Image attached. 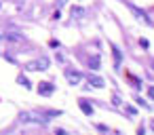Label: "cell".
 I'll return each mask as SVG.
<instances>
[{
    "instance_id": "obj_1",
    "label": "cell",
    "mask_w": 154,
    "mask_h": 135,
    "mask_svg": "<svg viewBox=\"0 0 154 135\" xmlns=\"http://www.w3.org/2000/svg\"><path fill=\"white\" fill-rule=\"evenodd\" d=\"M26 68H28L30 72H45V70H49V68H51V61H49L47 57H38V59L30 61Z\"/></svg>"
},
{
    "instance_id": "obj_2",
    "label": "cell",
    "mask_w": 154,
    "mask_h": 135,
    "mask_svg": "<svg viewBox=\"0 0 154 135\" xmlns=\"http://www.w3.org/2000/svg\"><path fill=\"white\" fill-rule=\"evenodd\" d=\"M82 78H85V76H82L80 72H76V70H70V68L66 70V80H68V84L76 87V84H80V82H82Z\"/></svg>"
},
{
    "instance_id": "obj_3",
    "label": "cell",
    "mask_w": 154,
    "mask_h": 135,
    "mask_svg": "<svg viewBox=\"0 0 154 135\" xmlns=\"http://www.w3.org/2000/svg\"><path fill=\"white\" fill-rule=\"evenodd\" d=\"M87 82L93 87V89H103L106 87V80L101 76H87Z\"/></svg>"
},
{
    "instance_id": "obj_4",
    "label": "cell",
    "mask_w": 154,
    "mask_h": 135,
    "mask_svg": "<svg viewBox=\"0 0 154 135\" xmlns=\"http://www.w3.org/2000/svg\"><path fill=\"white\" fill-rule=\"evenodd\" d=\"M53 91H55V87L51 82H40V87H38V93L40 95H51Z\"/></svg>"
},
{
    "instance_id": "obj_5",
    "label": "cell",
    "mask_w": 154,
    "mask_h": 135,
    "mask_svg": "<svg viewBox=\"0 0 154 135\" xmlns=\"http://www.w3.org/2000/svg\"><path fill=\"white\" fill-rule=\"evenodd\" d=\"M78 106H80V110H82L85 114H89V116L93 114V106H91L89 101H85V99H80V101H78Z\"/></svg>"
},
{
    "instance_id": "obj_6",
    "label": "cell",
    "mask_w": 154,
    "mask_h": 135,
    "mask_svg": "<svg viewBox=\"0 0 154 135\" xmlns=\"http://www.w3.org/2000/svg\"><path fill=\"white\" fill-rule=\"evenodd\" d=\"M82 15H85V11H82L80 7H74V9H72V17H76V19H80Z\"/></svg>"
},
{
    "instance_id": "obj_7",
    "label": "cell",
    "mask_w": 154,
    "mask_h": 135,
    "mask_svg": "<svg viewBox=\"0 0 154 135\" xmlns=\"http://www.w3.org/2000/svg\"><path fill=\"white\" fill-rule=\"evenodd\" d=\"M17 80H19V82H21V84H23L26 89H32V84H30V80H28V78L23 76V74H19V76H17Z\"/></svg>"
},
{
    "instance_id": "obj_8",
    "label": "cell",
    "mask_w": 154,
    "mask_h": 135,
    "mask_svg": "<svg viewBox=\"0 0 154 135\" xmlns=\"http://www.w3.org/2000/svg\"><path fill=\"white\" fill-rule=\"evenodd\" d=\"M112 51H114V59H116V66H118V63L122 61V53H120L116 47H112Z\"/></svg>"
},
{
    "instance_id": "obj_9",
    "label": "cell",
    "mask_w": 154,
    "mask_h": 135,
    "mask_svg": "<svg viewBox=\"0 0 154 135\" xmlns=\"http://www.w3.org/2000/svg\"><path fill=\"white\" fill-rule=\"evenodd\" d=\"M7 38H9V40H13V42H17V40H23V36H21V34H15V32H13V34H9Z\"/></svg>"
},
{
    "instance_id": "obj_10",
    "label": "cell",
    "mask_w": 154,
    "mask_h": 135,
    "mask_svg": "<svg viewBox=\"0 0 154 135\" xmlns=\"http://www.w3.org/2000/svg\"><path fill=\"white\" fill-rule=\"evenodd\" d=\"M97 66H99V59H97V57H93V59H91V68H93V70H97Z\"/></svg>"
},
{
    "instance_id": "obj_11",
    "label": "cell",
    "mask_w": 154,
    "mask_h": 135,
    "mask_svg": "<svg viewBox=\"0 0 154 135\" xmlns=\"http://www.w3.org/2000/svg\"><path fill=\"white\" fill-rule=\"evenodd\" d=\"M139 44H141V47H143V49H148V47H150V42H148V40H146V38H141V40H139Z\"/></svg>"
},
{
    "instance_id": "obj_12",
    "label": "cell",
    "mask_w": 154,
    "mask_h": 135,
    "mask_svg": "<svg viewBox=\"0 0 154 135\" xmlns=\"http://www.w3.org/2000/svg\"><path fill=\"white\" fill-rule=\"evenodd\" d=\"M112 103H114V106H120V97L114 95V97H112Z\"/></svg>"
},
{
    "instance_id": "obj_13",
    "label": "cell",
    "mask_w": 154,
    "mask_h": 135,
    "mask_svg": "<svg viewBox=\"0 0 154 135\" xmlns=\"http://www.w3.org/2000/svg\"><path fill=\"white\" fill-rule=\"evenodd\" d=\"M0 7H2V5H0Z\"/></svg>"
}]
</instances>
